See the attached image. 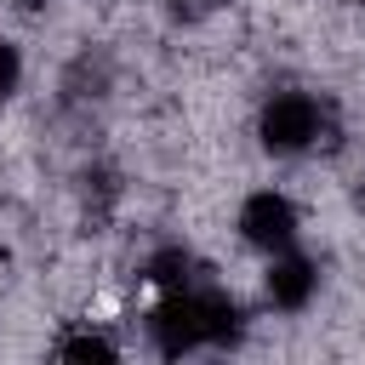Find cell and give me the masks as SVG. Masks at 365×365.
<instances>
[{
    "label": "cell",
    "mask_w": 365,
    "mask_h": 365,
    "mask_svg": "<svg viewBox=\"0 0 365 365\" xmlns=\"http://www.w3.org/2000/svg\"><path fill=\"white\" fill-rule=\"evenodd\" d=\"M245 336V308L234 291L222 285H182V291H160V302L148 308V348L160 359H188L205 348H234Z\"/></svg>",
    "instance_id": "obj_1"
},
{
    "label": "cell",
    "mask_w": 365,
    "mask_h": 365,
    "mask_svg": "<svg viewBox=\"0 0 365 365\" xmlns=\"http://www.w3.org/2000/svg\"><path fill=\"white\" fill-rule=\"evenodd\" d=\"M331 137V103L314 91H274L257 108V148L274 160H302Z\"/></svg>",
    "instance_id": "obj_2"
},
{
    "label": "cell",
    "mask_w": 365,
    "mask_h": 365,
    "mask_svg": "<svg viewBox=\"0 0 365 365\" xmlns=\"http://www.w3.org/2000/svg\"><path fill=\"white\" fill-rule=\"evenodd\" d=\"M234 228L257 257H274V251L302 240V211H297V200L285 188H251L240 200V211H234Z\"/></svg>",
    "instance_id": "obj_3"
},
{
    "label": "cell",
    "mask_w": 365,
    "mask_h": 365,
    "mask_svg": "<svg viewBox=\"0 0 365 365\" xmlns=\"http://www.w3.org/2000/svg\"><path fill=\"white\" fill-rule=\"evenodd\" d=\"M262 297L274 314H302L314 297H319V262L302 251V245H285L268 257L262 268Z\"/></svg>",
    "instance_id": "obj_4"
},
{
    "label": "cell",
    "mask_w": 365,
    "mask_h": 365,
    "mask_svg": "<svg viewBox=\"0 0 365 365\" xmlns=\"http://www.w3.org/2000/svg\"><path fill=\"white\" fill-rule=\"evenodd\" d=\"M143 274H148L154 291H182V285H194V257L182 245H165V251H154L143 262Z\"/></svg>",
    "instance_id": "obj_5"
},
{
    "label": "cell",
    "mask_w": 365,
    "mask_h": 365,
    "mask_svg": "<svg viewBox=\"0 0 365 365\" xmlns=\"http://www.w3.org/2000/svg\"><path fill=\"white\" fill-rule=\"evenodd\" d=\"M51 354L57 359H120V342L103 336V331H63L51 342Z\"/></svg>",
    "instance_id": "obj_6"
},
{
    "label": "cell",
    "mask_w": 365,
    "mask_h": 365,
    "mask_svg": "<svg viewBox=\"0 0 365 365\" xmlns=\"http://www.w3.org/2000/svg\"><path fill=\"white\" fill-rule=\"evenodd\" d=\"M23 91V51L17 40H0V103H11Z\"/></svg>",
    "instance_id": "obj_7"
},
{
    "label": "cell",
    "mask_w": 365,
    "mask_h": 365,
    "mask_svg": "<svg viewBox=\"0 0 365 365\" xmlns=\"http://www.w3.org/2000/svg\"><path fill=\"white\" fill-rule=\"evenodd\" d=\"M17 6H23V11H40V6H46V0H17Z\"/></svg>",
    "instance_id": "obj_8"
}]
</instances>
